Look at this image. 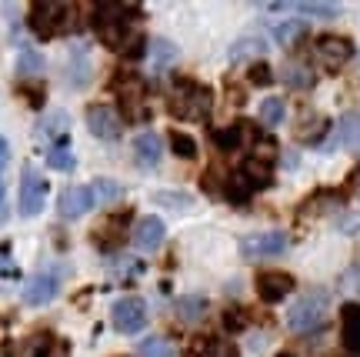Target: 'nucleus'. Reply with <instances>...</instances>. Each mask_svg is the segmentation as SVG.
Returning a JSON list of instances; mask_svg holds the SVG:
<instances>
[{
	"label": "nucleus",
	"instance_id": "36",
	"mask_svg": "<svg viewBox=\"0 0 360 357\" xmlns=\"http://www.w3.org/2000/svg\"><path fill=\"white\" fill-rule=\"evenodd\" d=\"M17 67H20V74L34 77V74H40V70H44V61H40L34 51H24V54H20V61H17Z\"/></svg>",
	"mask_w": 360,
	"mask_h": 357
},
{
	"label": "nucleus",
	"instance_id": "31",
	"mask_svg": "<svg viewBox=\"0 0 360 357\" xmlns=\"http://www.w3.org/2000/svg\"><path fill=\"white\" fill-rule=\"evenodd\" d=\"M67 124H70V117H67L64 111H57L53 117H47V120L40 124V134H44V137H53V141H60V137H67V134H64ZM53 141H51V144H53Z\"/></svg>",
	"mask_w": 360,
	"mask_h": 357
},
{
	"label": "nucleus",
	"instance_id": "43",
	"mask_svg": "<svg viewBox=\"0 0 360 357\" xmlns=\"http://www.w3.org/2000/svg\"><path fill=\"white\" fill-rule=\"evenodd\" d=\"M347 357H354V354H347Z\"/></svg>",
	"mask_w": 360,
	"mask_h": 357
},
{
	"label": "nucleus",
	"instance_id": "4",
	"mask_svg": "<svg viewBox=\"0 0 360 357\" xmlns=\"http://www.w3.org/2000/svg\"><path fill=\"white\" fill-rule=\"evenodd\" d=\"M67 13H70V7H64V4H53V0H40V4H34V7H30V17H27V24H30V30H34L40 40H51L53 34H60V30H64Z\"/></svg>",
	"mask_w": 360,
	"mask_h": 357
},
{
	"label": "nucleus",
	"instance_id": "2",
	"mask_svg": "<svg viewBox=\"0 0 360 357\" xmlns=\"http://www.w3.org/2000/svg\"><path fill=\"white\" fill-rule=\"evenodd\" d=\"M327 314H330V291L314 287V291H304L294 304H290V311H287V327L294 334H310L327 320Z\"/></svg>",
	"mask_w": 360,
	"mask_h": 357
},
{
	"label": "nucleus",
	"instance_id": "13",
	"mask_svg": "<svg viewBox=\"0 0 360 357\" xmlns=\"http://www.w3.org/2000/svg\"><path fill=\"white\" fill-rule=\"evenodd\" d=\"M160 154H164V144H160V137H157L154 130H143V134L134 137V161H137V167L154 170L160 164Z\"/></svg>",
	"mask_w": 360,
	"mask_h": 357
},
{
	"label": "nucleus",
	"instance_id": "35",
	"mask_svg": "<svg viewBox=\"0 0 360 357\" xmlns=\"http://www.w3.org/2000/svg\"><path fill=\"white\" fill-rule=\"evenodd\" d=\"M300 13H310V17H337L340 13V4H297Z\"/></svg>",
	"mask_w": 360,
	"mask_h": 357
},
{
	"label": "nucleus",
	"instance_id": "29",
	"mask_svg": "<svg viewBox=\"0 0 360 357\" xmlns=\"http://www.w3.org/2000/svg\"><path fill=\"white\" fill-rule=\"evenodd\" d=\"M283 117H287V104H283L281 97H267V101L260 104V120H264L267 127L283 124Z\"/></svg>",
	"mask_w": 360,
	"mask_h": 357
},
{
	"label": "nucleus",
	"instance_id": "15",
	"mask_svg": "<svg viewBox=\"0 0 360 357\" xmlns=\"http://www.w3.org/2000/svg\"><path fill=\"white\" fill-rule=\"evenodd\" d=\"M340 341L350 354H360V304H347L340 311Z\"/></svg>",
	"mask_w": 360,
	"mask_h": 357
},
{
	"label": "nucleus",
	"instance_id": "28",
	"mask_svg": "<svg viewBox=\"0 0 360 357\" xmlns=\"http://www.w3.org/2000/svg\"><path fill=\"white\" fill-rule=\"evenodd\" d=\"M141 357H177V347L170 344L167 337H147L143 344H137Z\"/></svg>",
	"mask_w": 360,
	"mask_h": 357
},
{
	"label": "nucleus",
	"instance_id": "3",
	"mask_svg": "<svg viewBox=\"0 0 360 357\" xmlns=\"http://www.w3.org/2000/svg\"><path fill=\"white\" fill-rule=\"evenodd\" d=\"M214 107V94L193 80H177L174 94H170V114L184 117V120H207Z\"/></svg>",
	"mask_w": 360,
	"mask_h": 357
},
{
	"label": "nucleus",
	"instance_id": "24",
	"mask_svg": "<svg viewBox=\"0 0 360 357\" xmlns=\"http://www.w3.org/2000/svg\"><path fill=\"white\" fill-rule=\"evenodd\" d=\"M47 164L53 167V170H74V151H70V144H67V137H60V141H53L51 147H47Z\"/></svg>",
	"mask_w": 360,
	"mask_h": 357
},
{
	"label": "nucleus",
	"instance_id": "1",
	"mask_svg": "<svg viewBox=\"0 0 360 357\" xmlns=\"http://www.w3.org/2000/svg\"><path fill=\"white\" fill-rule=\"evenodd\" d=\"M134 17H137V7H130V4H97L94 7L97 37L124 57H143L147 51H143V37L134 27Z\"/></svg>",
	"mask_w": 360,
	"mask_h": 357
},
{
	"label": "nucleus",
	"instance_id": "19",
	"mask_svg": "<svg viewBox=\"0 0 360 357\" xmlns=\"http://www.w3.org/2000/svg\"><path fill=\"white\" fill-rule=\"evenodd\" d=\"M281 80L287 84V87H294V90H310L314 87V70H310L307 64H300V61H290V64L281 70Z\"/></svg>",
	"mask_w": 360,
	"mask_h": 357
},
{
	"label": "nucleus",
	"instance_id": "32",
	"mask_svg": "<svg viewBox=\"0 0 360 357\" xmlns=\"http://www.w3.org/2000/svg\"><path fill=\"white\" fill-rule=\"evenodd\" d=\"M120 184L117 180H107V177H101V180H94V197L101 201V204H117L120 201Z\"/></svg>",
	"mask_w": 360,
	"mask_h": 357
},
{
	"label": "nucleus",
	"instance_id": "38",
	"mask_svg": "<svg viewBox=\"0 0 360 357\" xmlns=\"http://www.w3.org/2000/svg\"><path fill=\"white\" fill-rule=\"evenodd\" d=\"M224 327H227V331H244L247 327L244 311H227V314H224Z\"/></svg>",
	"mask_w": 360,
	"mask_h": 357
},
{
	"label": "nucleus",
	"instance_id": "39",
	"mask_svg": "<svg viewBox=\"0 0 360 357\" xmlns=\"http://www.w3.org/2000/svg\"><path fill=\"white\" fill-rule=\"evenodd\" d=\"M11 164V144H7V137H0V170Z\"/></svg>",
	"mask_w": 360,
	"mask_h": 357
},
{
	"label": "nucleus",
	"instance_id": "34",
	"mask_svg": "<svg viewBox=\"0 0 360 357\" xmlns=\"http://www.w3.org/2000/svg\"><path fill=\"white\" fill-rule=\"evenodd\" d=\"M247 80H250L254 87H267V84H274V70H270V64L257 61V64L247 70Z\"/></svg>",
	"mask_w": 360,
	"mask_h": 357
},
{
	"label": "nucleus",
	"instance_id": "5",
	"mask_svg": "<svg viewBox=\"0 0 360 357\" xmlns=\"http://www.w3.org/2000/svg\"><path fill=\"white\" fill-rule=\"evenodd\" d=\"M314 54H317V61H321L323 70L337 74L340 67L350 64L354 44H350L347 37H340V34H323V37H317V44H314Z\"/></svg>",
	"mask_w": 360,
	"mask_h": 357
},
{
	"label": "nucleus",
	"instance_id": "18",
	"mask_svg": "<svg viewBox=\"0 0 360 357\" xmlns=\"http://www.w3.org/2000/svg\"><path fill=\"white\" fill-rule=\"evenodd\" d=\"M210 141H214V147H217V151H224V154L240 151V144L247 141V124L240 120V124H231V127L210 130Z\"/></svg>",
	"mask_w": 360,
	"mask_h": 357
},
{
	"label": "nucleus",
	"instance_id": "26",
	"mask_svg": "<svg viewBox=\"0 0 360 357\" xmlns=\"http://www.w3.org/2000/svg\"><path fill=\"white\" fill-rule=\"evenodd\" d=\"M304 34H307V27L300 24V20H283V24H274V37H277V44H283V47H294Z\"/></svg>",
	"mask_w": 360,
	"mask_h": 357
},
{
	"label": "nucleus",
	"instance_id": "7",
	"mask_svg": "<svg viewBox=\"0 0 360 357\" xmlns=\"http://www.w3.org/2000/svg\"><path fill=\"white\" fill-rule=\"evenodd\" d=\"M110 324L120 334L143 331V324H147V304H143L141 297H120L114 304V311H110Z\"/></svg>",
	"mask_w": 360,
	"mask_h": 357
},
{
	"label": "nucleus",
	"instance_id": "37",
	"mask_svg": "<svg viewBox=\"0 0 360 357\" xmlns=\"http://www.w3.org/2000/svg\"><path fill=\"white\" fill-rule=\"evenodd\" d=\"M340 291L357 294V297H360V264H354L350 270H344V274H340Z\"/></svg>",
	"mask_w": 360,
	"mask_h": 357
},
{
	"label": "nucleus",
	"instance_id": "25",
	"mask_svg": "<svg viewBox=\"0 0 360 357\" xmlns=\"http://www.w3.org/2000/svg\"><path fill=\"white\" fill-rule=\"evenodd\" d=\"M207 314V297H197V294H187L177 301V318L180 320H200Z\"/></svg>",
	"mask_w": 360,
	"mask_h": 357
},
{
	"label": "nucleus",
	"instance_id": "23",
	"mask_svg": "<svg viewBox=\"0 0 360 357\" xmlns=\"http://www.w3.org/2000/svg\"><path fill=\"white\" fill-rule=\"evenodd\" d=\"M27 357H67V347L60 341H53L51 334H37L27 344Z\"/></svg>",
	"mask_w": 360,
	"mask_h": 357
},
{
	"label": "nucleus",
	"instance_id": "8",
	"mask_svg": "<svg viewBox=\"0 0 360 357\" xmlns=\"http://www.w3.org/2000/svg\"><path fill=\"white\" fill-rule=\"evenodd\" d=\"M87 127H90V134L101 137V141H117L124 120H120V114H117L110 104H90L87 107Z\"/></svg>",
	"mask_w": 360,
	"mask_h": 357
},
{
	"label": "nucleus",
	"instance_id": "12",
	"mask_svg": "<svg viewBox=\"0 0 360 357\" xmlns=\"http://www.w3.org/2000/svg\"><path fill=\"white\" fill-rule=\"evenodd\" d=\"M57 291H60V277H57V274H51V270L34 274L24 287V304H30V307L51 304L53 297H57Z\"/></svg>",
	"mask_w": 360,
	"mask_h": 357
},
{
	"label": "nucleus",
	"instance_id": "20",
	"mask_svg": "<svg viewBox=\"0 0 360 357\" xmlns=\"http://www.w3.org/2000/svg\"><path fill=\"white\" fill-rule=\"evenodd\" d=\"M323 134H330V120L323 114H307L300 117V130H297V137L304 144H321Z\"/></svg>",
	"mask_w": 360,
	"mask_h": 357
},
{
	"label": "nucleus",
	"instance_id": "14",
	"mask_svg": "<svg viewBox=\"0 0 360 357\" xmlns=\"http://www.w3.org/2000/svg\"><path fill=\"white\" fill-rule=\"evenodd\" d=\"M164 237H167V227H164L160 217H143L134 227V247L137 251H157L164 244Z\"/></svg>",
	"mask_w": 360,
	"mask_h": 357
},
{
	"label": "nucleus",
	"instance_id": "11",
	"mask_svg": "<svg viewBox=\"0 0 360 357\" xmlns=\"http://www.w3.org/2000/svg\"><path fill=\"white\" fill-rule=\"evenodd\" d=\"M290 291H294V277H290L287 270H260V274H257V294H260V301L277 304V301H283V297H287Z\"/></svg>",
	"mask_w": 360,
	"mask_h": 357
},
{
	"label": "nucleus",
	"instance_id": "27",
	"mask_svg": "<svg viewBox=\"0 0 360 357\" xmlns=\"http://www.w3.org/2000/svg\"><path fill=\"white\" fill-rule=\"evenodd\" d=\"M174 61H177V47H174L170 40H154V44H150V64H154L157 70H167Z\"/></svg>",
	"mask_w": 360,
	"mask_h": 357
},
{
	"label": "nucleus",
	"instance_id": "22",
	"mask_svg": "<svg viewBox=\"0 0 360 357\" xmlns=\"http://www.w3.org/2000/svg\"><path fill=\"white\" fill-rule=\"evenodd\" d=\"M264 51H267V40L260 37V34H247V37L233 40V47H231V61L237 64V61H247V57H260Z\"/></svg>",
	"mask_w": 360,
	"mask_h": 357
},
{
	"label": "nucleus",
	"instance_id": "33",
	"mask_svg": "<svg viewBox=\"0 0 360 357\" xmlns=\"http://www.w3.org/2000/svg\"><path fill=\"white\" fill-rule=\"evenodd\" d=\"M200 357H237V347L227 341H200Z\"/></svg>",
	"mask_w": 360,
	"mask_h": 357
},
{
	"label": "nucleus",
	"instance_id": "30",
	"mask_svg": "<svg viewBox=\"0 0 360 357\" xmlns=\"http://www.w3.org/2000/svg\"><path fill=\"white\" fill-rule=\"evenodd\" d=\"M170 151L184 157V161H193L197 157V141H193L191 134H184V130H174L170 134Z\"/></svg>",
	"mask_w": 360,
	"mask_h": 357
},
{
	"label": "nucleus",
	"instance_id": "9",
	"mask_svg": "<svg viewBox=\"0 0 360 357\" xmlns=\"http://www.w3.org/2000/svg\"><path fill=\"white\" fill-rule=\"evenodd\" d=\"M287 251V234L281 230H270V234H250L240 241V254L250 257V261H260V257H281Z\"/></svg>",
	"mask_w": 360,
	"mask_h": 357
},
{
	"label": "nucleus",
	"instance_id": "10",
	"mask_svg": "<svg viewBox=\"0 0 360 357\" xmlns=\"http://www.w3.org/2000/svg\"><path fill=\"white\" fill-rule=\"evenodd\" d=\"M94 204H97V197H94V187H87V184H74V187H67V191L60 194V201H57L60 217H67V220L84 217Z\"/></svg>",
	"mask_w": 360,
	"mask_h": 357
},
{
	"label": "nucleus",
	"instance_id": "6",
	"mask_svg": "<svg viewBox=\"0 0 360 357\" xmlns=\"http://www.w3.org/2000/svg\"><path fill=\"white\" fill-rule=\"evenodd\" d=\"M44 204H47V180L37 167H24V174H20V214L37 217Z\"/></svg>",
	"mask_w": 360,
	"mask_h": 357
},
{
	"label": "nucleus",
	"instance_id": "42",
	"mask_svg": "<svg viewBox=\"0 0 360 357\" xmlns=\"http://www.w3.org/2000/svg\"><path fill=\"white\" fill-rule=\"evenodd\" d=\"M277 357H297V354H290V351H283V354H277Z\"/></svg>",
	"mask_w": 360,
	"mask_h": 357
},
{
	"label": "nucleus",
	"instance_id": "21",
	"mask_svg": "<svg viewBox=\"0 0 360 357\" xmlns=\"http://www.w3.org/2000/svg\"><path fill=\"white\" fill-rule=\"evenodd\" d=\"M337 141L344 144L347 151H357L360 154V114L357 111H350V114L340 117V124H337Z\"/></svg>",
	"mask_w": 360,
	"mask_h": 357
},
{
	"label": "nucleus",
	"instance_id": "17",
	"mask_svg": "<svg viewBox=\"0 0 360 357\" xmlns=\"http://www.w3.org/2000/svg\"><path fill=\"white\" fill-rule=\"evenodd\" d=\"M127 224H130V211H120V214L107 217L103 227H97V244H101V247H114V244H120L124 241Z\"/></svg>",
	"mask_w": 360,
	"mask_h": 357
},
{
	"label": "nucleus",
	"instance_id": "16",
	"mask_svg": "<svg viewBox=\"0 0 360 357\" xmlns=\"http://www.w3.org/2000/svg\"><path fill=\"white\" fill-rule=\"evenodd\" d=\"M240 180H244L250 191H264V187H270V180H274V164L260 161V157H247L244 167H240Z\"/></svg>",
	"mask_w": 360,
	"mask_h": 357
},
{
	"label": "nucleus",
	"instance_id": "40",
	"mask_svg": "<svg viewBox=\"0 0 360 357\" xmlns=\"http://www.w3.org/2000/svg\"><path fill=\"white\" fill-rule=\"evenodd\" d=\"M157 204H187V197H170V194H157Z\"/></svg>",
	"mask_w": 360,
	"mask_h": 357
},
{
	"label": "nucleus",
	"instance_id": "41",
	"mask_svg": "<svg viewBox=\"0 0 360 357\" xmlns=\"http://www.w3.org/2000/svg\"><path fill=\"white\" fill-rule=\"evenodd\" d=\"M0 207H4V180H0Z\"/></svg>",
	"mask_w": 360,
	"mask_h": 357
}]
</instances>
